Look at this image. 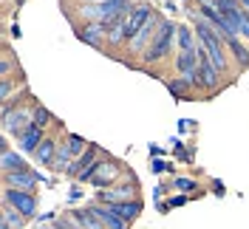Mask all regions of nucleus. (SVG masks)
<instances>
[{"mask_svg": "<svg viewBox=\"0 0 249 229\" xmlns=\"http://www.w3.org/2000/svg\"><path fill=\"white\" fill-rule=\"evenodd\" d=\"M193 31H196L198 46L210 54V60L215 62V68L221 74H227V71H230V60H227V51H224V40L218 37V31L213 29V23L204 20V17H196V20H193Z\"/></svg>", "mask_w": 249, "mask_h": 229, "instance_id": "nucleus-1", "label": "nucleus"}, {"mask_svg": "<svg viewBox=\"0 0 249 229\" xmlns=\"http://www.w3.org/2000/svg\"><path fill=\"white\" fill-rule=\"evenodd\" d=\"M119 176H122V164H116L113 159H99L91 170L79 176V181L93 184L96 190H110L113 184H119Z\"/></svg>", "mask_w": 249, "mask_h": 229, "instance_id": "nucleus-2", "label": "nucleus"}, {"mask_svg": "<svg viewBox=\"0 0 249 229\" xmlns=\"http://www.w3.org/2000/svg\"><path fill=\"white\" fill-rule=\"evenodd\" d=\"M133 9L130 0H102V3H85L79 9V15L85 20H93V23H108L113 17H122Z\"/></svg>", "mask_w": 249, "mask_h": 229, "instance_id": "nucleus-3", "label": "nucleus"}, {"mask_svg": "<svg viewBox=\"0 0 249 229\" xmlns=\"http://www.w3.org/2000/svg\"><path fill=\"white\" fill-rule=\"evenodd\" d=\"M176 37H178V26L173 23V20H161V26H159V31H156L153 43H150V48L144 51V62H159L164 60L167 54H170L173 43H176Z\"/></svg>", "mask_w": 249, "mask_h": 229, "instance_id": "nucleus-4", "label": "nucleus"}, {"mask_svg": "<svg viewBox=\"0 0 249 229\" xmlns=\"http://www.w3.org/2000/svg\"><path fill=\"white\" fill-rule=\"evenodd\" d=\"M221 85V71L215 62L210 60V54L198 46V74H196V88H218Z\"/></svg>", "mask_w": 249, "mask_h": 229, "instance_id": "nucleus-5", "label": "nucleus"}, {"mask_svg": "<svg viewBox=\"0 0 249 229\" xmlns=\"http://www.w3.org/2000/svg\"><path fill=\"white\" fill-rule=\"evenodd\" d=\"M3 204L15 207L17 212L29 215V218L37 212V198H34V193H26V190H15V187H6V190H3Z\"/></svg>", "mask_w": 249, "mask_h": 229, "instance_id": "nucleus-6", "label": "nucleus"}, {"mask_svg": "<svg viewBox=\"0 0 249 229\" xmlns=\"http://www.w3.org/2000/svg\"><path fill=\"white\" fill-rule=\"evenodd\" d=\"M153 17V9L150 6H133L127 15H124V40H133L136 34H139L144 26H147V20Z\"/></svg>", "mask_w": 249, "mask_h": 229, "instance_id": "nucleus-7", "label": "nucleus"}, {"mask_svg": "<svg viewBox=\"0 0 249 229\" xmlns=\"http://www.w3.org/2000/svg\"><path fill=\"white\" fill-rule=\"evenodd\" d=\"M133 178H127L122 187H110V190H99L96 193V201H102V204H116V201H133Z\"/></svg>", "mask_w": 249, "mask_h": 229, "instance_id": "nucleus-8", "label": "nucleus"}, {"mask_svg": "<svg viewBox=\"0 0 249 229\" xmlns=\"http://www.w3.org/2000/svg\"><path fill=\"white\" fill-rule=\"evenodd\" d=\"M159 26H161V23H159V17L153 15L150 20H147V26H144V29H142L133 40H130V51H133V54L147 51V48H150V43H153V37H156V31H159Z\"/></svg>", "mask_w": 249, "mask_h": 229, "instance_id": "nucleus-9", "label": "nucleus"}, {"mask_svg": "<svg viewBox=\"0 0 249 229\" xmlns=\"http://www.w3.org/2000/svg\"><path fill=\"white\" fill-rule=\"evenodd\" d=\"M37 173H31V170H15V173H3V181L6 187H15V190H26L31 193L34 187H37Z\"/></svg>", "mask_w": 249, "mask_h": 229, "instance_id": "nucleus-10", "label": "nucleus"}, {"mask_svg": "<svg viewBox=\"0 0 249 229\" xmlns=\"http://www.w3.org/2000/svg\"><path fill=\"white\" fill-rule=\"evenodd\" d=\"M176 71L196 82V74H198V48H196V51H178V57H176Z\"/></svg>", "mask_w": 249, "mask_h": 229, "instance_id": "nucleus-11", "label": "nucleus"}, {"mask_svg": "<svg viewBox=\"0 0 249 229\" xmlns=\"http://www.w3.org/2000/svg\"><path fill=\"white\" fill-rule=\"evenodd\" d=\"M77 34H79V40H82L85 46L96 48V46H102V43H105V34H108V31H105V26H102V23H93V20H88L82 29H77Z\"/></svg>", "mask_w": 249, "mask_h": 229, "instance_id": "nucleus-12", "label": "nucleus"}, {"mask_svg": "<svg viewBox=\"0 0 249 229\" xmlns=\"http://www.w3.org/2000/svg\"><path fill=\"white\" fill-rule=\"evenodd\" d=\"M20 147H23V150L29 153V156H34V150H37V147H40V144H43V127H37V124L31 122L29 127H26V130H23V133H20Z\"/></svg>", "mask_w": 249, "mask_h": 229, "instance_id": "nucleus-13", "label": "nucleus"}, {"mask_svg": "<svg viewBox=\"0 0 249 229\" xmlns=\"http://www.w3.org/2000/svg\"><path fill=\"white\" fill-rule=\"evenodd\" d=\"M96 156H99V147H96V144H88V150L82 153V156H79L77 161H74V164L68 167V173H71V176H77V178H79V176H82L85 170H91L93 164L99 161Z\"/></svg>", "mask_w": 249, "mask_h": 229, "instance_id": "nucleus-14", "label": "nucleus"}, {"mask_svg": "<svg viewBox=\"0 0 249 229\" xmlns=\"http://www.w3.org/2000/svg\"><path fill=\"white\" fill-rule=\"evenodd\" d=\"M74 218L79 221V227L82 229H105V221H102V215L96 212V207H85V210H77Z\"/></svg>", "mask_w": 249, "mask_h": 229, "instance_id": "nucleus-15", "label": "nucleus"}, {"mask_svg": "<svg viewBox=\"0 0 249 229\" xmlns=\"http://www.w3.org/2000/svg\"><path fill=\"white\" fill-rule=\"evenodd\" d=\"M34 159L43 167H54L57 164V144H54V139H43V144L34 150Z\"/></svg>", "mask_w": 249, "mask_h": 229, "instance_id": "nucleus-16", "label": "nucleus"}, {"mask_svg": "<svg viewBox=\"0 0 249 229\" xmlns=\"http://www.w3.org/2000/svg\"><path fill=\"white\" fill-rule=\"evenodd\" d=\"M96 212L102 215L105 229H127V224H130V221H124L119 212H113V207H108V204H96Z\"/></svg>", "mask_w": 249, "mask_h": 229, "instance_id": "nucleus-17", "label": "nucleus"}, {"mask_svg": "<svg viewBox=\"0 0 249 229\" xmlns=\"http://www.w3.org/2000/svg\"><path fill=\"white\" fill-rule=\"evenodd\" d=\"M113 207V212H119L124 221H133V218H139L142 215V201H116V204H110Z\"/></svg>", "mask_w": 249, "mask_h": 229, "instance_id": "nucleus-18", "label": "nucleus"}, {"mask_svg": "<svg viewBox=\"0 0 249 229\" xmlns=\"http://www.w3.org/2000/svg\"><path fill=\"white\" fill-rule=\"evenodd\" d=\"M227 48L232 51V57H235V65H238L241 71H247V68H249V48L244 46V43H241L238 37H235V40H232V43H230Z\"/></svg>", "mask_w": 249, "mask_h": 229, "instance_id": "nucleus-19", "label": "nucleus"}, {"mask_svg": "<svg viewBox=\"0 0 249 229\" xmlns=\"http://www.w3.org/2000/svg\"><path fill=\"white\" fill-rule=\"evenodd\" d=\"M176 43H178L181 51H196V48H198L196 31L190 29V26H178V37H176Z\"/></svg>", "mask_w": 249, "mask_h": 229, "instance_id": "nucleus-20", "label": "nucleus"}, {"mask_svg": "<svg viewBox=\"0 0 249 229\" xmlns=\"http://www.w3.org/2000/svg\"><path fill=\"white\" fill-rule=\"evenodd\" d=\"M0 167H3V173H15V170H29L26 167V161L17 156V153H0Z\"/></svg>", "mask_w": 249, "mask_h": 229, "instance_id": "nucleus-21", "label": "nucleus"}, {"mask_svg": "<svg viewBox=\"0 0 249 229\" xmlns=\"http://www.w3.org/2000/svg\"><path fill=\"white\" fill-rule=\"evenodd\" d=\"M23 218H26L23 212H17L15 207L3 204V218H0V221H6V224H9L12 229H23Z\"/></svg>", "mask_w": 249, "mask_h": 229, "instance_id": "nucleus-22", "label": "nucleus"}, {"mask_svg": "<svg viewBox=\"0 0 249 229\" xmlns=\"http://www.w3.org/2000/svg\"><path fill=\"white\" fill-rule=\"evenodd\" d=\"M167 88H170V93L176 96V99H181V96H187V93H190V88H196V82H193V79H187V76H181V79L170 82Z\"/></svg>", "mask_w": 249, "mask_h": 229, "instance_id": "nucleus-23", "label": "nucleus"}, {"mask_svg": "<svg viewBox=\"0 0 249 229\" xmlns=\"http://www.w3.org/2000/svg\"><path fill=\"white\" fill-rule=\"evenodd\" d=\"M31 122L37 124V127H46V124L51 122V110H46V107H34V113H31Z\"/></svg>", "mask_w": 249, "mask_h": 229, "instance_id": "nucleus-24", "label": "nucleus"}, {"mask_svg": "<svg viewBox=\"0 0 249 229\" xmlns=\"http://www.w3.org/2000/svg\"><path fill=\"white\" fill-rule=\"evenodd\" d=\"M176 187H178V190H187V193H193L198 184H196V178H176Z\"/></svg>", "mask_w": 249, "mask_h": 229, "instance_id": "nucleus-25", "label": "nucleus"}, {"mask_svg": "<svg viewBox=\"0 0 249 229\" xmlns=\"http://www.w3.org/2000/svg\"><path fill=\"white\" fill-rule=\"evenodd\" d=\"M57 227H60V229H82L77 218H60V224H57Z\"/></svg>", "mask_w": 249, "mask_h": 229, "instance_id": "nucleus-26", "label": "nucleus"}, {"mask_svg": "<svg viewBox=\"0 0 249 229\" xmlns=\"http://www.w3.org/2000/svg\"><path fill=\"white\" fill-rule=\"evenodd\" d=\"M9 93H12V85H9V82L3 79V82H0V99L6 102V96H9Z\"/></svg>", "mask_w": 249, "mask_h": 229, "instance_id": "nucleus-27", "label": "nucleus"}, {"mask_svg": "<svg viewBox=\"0 0 249 229\" xmlns=\"http://www.w3.org/2000/svg\"><path fill=\"white\" fill-rule=\"evenodd\" d=\"M190 201V195H176V198L170 201V207H181V204H187Z\"/></svg>", "mask_w": 249, "mask_h": 229, "instance_id": "nucleus-28", "label": "nucleus"}, {"mask_svg": "<svg viewBox=\"0 0 249 229\" xmlns=\"http://www.w3.org/2000/svg\"><path fill=\"white\" fill-rule=\"evenodd\" d=\"M82 198V190L79 187H71V201H79Z\"/></svg>", "mask_w": 249, "mask_h": 229, "instance_id": "nucleus-29", "label": "nucleus"}, {"mask_svg": "<svg viewBox=\"0 0 249 229\" xmlns=\"http://www.w3.org/2000/svg\"><path fill=\"white\" fill-rule=\"evenodd\" d=\"M241 34L249 40V15H247V20H244V26H241Z\"/></svg>", "mask_w": 249, "mask_h": 229, "instance_id": "nucleus-30", "label": "nucleus"}, {"mask_svg": "<svg viewBox=\"0 0 249 229\" xmlns=\"http://www.w3.org/2000/svg\"><path fill=\"white\" fill-rule=\"evenodd\" d=\"M0 229H12V227H9V224H6V221H0Z\"/></svg>", "mask_w": 249, "mask_h": 229, "instance_id": "nucleus-31", "label": "nucleus"}, {"mask_svg": "<svg viewBox=\"0 0 249 229\" xmlns=\"http://www.w3.org/2000/svg\"><path fill=\"white\" fill-rule=\"evenodd\" d=\"M40 229H60V227H57V224H54V227H40Z\"/></svg>", "mask_w": 249, "mask_h": 229, "instance_id": "nucleus-32", "label": "nucleus"}]
</instances>
